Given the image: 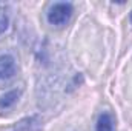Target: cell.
I'll return each mask as SVG.
<instances>
[{
	"label": "cell",
	"mask_w": 132,
	"mask_h": 131,
	"mask_svg": "<svg viewBox=\"0 0 132 131\" xmlns=\"http://www.w3.org/2000/svg\"><path fill=\"white\" fill-rule=\"evenodd\" d=\"M20 94H22L20 90H12V91L3 94V96L0 97V110H8V108H11V106L19 100Z\"/></svg>",
	"instance_id": "3957f363"
},
{
	"label": "cell",
	"mask_w": 132,
	"mask_h": 131,
	"mask_svg": "<svg viewBox=\"0 0 132 131\" xmlns=\"http://www.w3.org/2000/svg\"><path fill=\"white\" fill-rule=\"evenodd\" d=\"M95 130L97 131H114V117H112L109 113L100 114Z\"/></svg>",
	"instance_id": "277c9868"
},
{
	"label": "cell",
	"mask_w": 132,
	"mask_h": 131,
	"mask_svg": "<svg viewBox=\"0 0 132 131\" xmlns=\"http://www.w3.org/2000/svg\"><path fill=\"white\" fill-rule=\"evenodd\" d=\"M17 72L15 59L9 54H2L0 56V80H6L14 77Z\"/></svg>",
	"instance_id": "7a4b0ae2"
},
{
	"label": "cell",
	"mask_w": 132,
	"mask_h": 131,
	"mask_svg": "<svg viewBox=\"0 0 132 131\" xmlns=\"http://www.w3.org/2000/svg\"><path fill=\"white\" fill-rule=\"evenodd\" d=\"M8 25H9V17H8L6 8L0 5V34H3L8 30Z\"/></svg>",
	"instance_id": "5b68a950"
},
{
	"label": "cell",
	"mask_w": 132,
	"mask_h": 131,
	"mask_svg": "<svg viewBox=\"0 0 132 131\" xmlns=\"http://www.w3.org/2000/svg\"><path fill=\"white\" fill-rule=\"evenodd\" d=\"M72 12H74V8L71 3H66V2L54 3L48 12V22L52 26H63L71 20Z\"/></svg>",
	"instance_id": "6da1fadb"
}]
</instances>
